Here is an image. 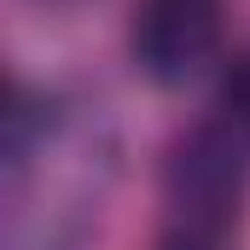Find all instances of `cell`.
I'll return each mask as SVG.
<instances>
[{
    "instance_id": "cell-1",
    "label": "cell",
    "mask_w": 250,
    "mask_h": 250,
    "mask_svg": "<svg viewBox=\"0 0 250 250\" xmlns=\"http://www.w3.org/2000/svg\"><path fill=\"white\" fill-rule=\"evenodd\" d=\"M117 187V128L76 93H12L0 140V250H82Z\"/></svg>"
},
{
    "instance_id": "cell-2",
    "label": "cell",
    "mask_w": 250,
    "mask_h": 250,
    "mask_svg": "<svg viewBox=\"0 0 250 250\" xmlns=\"http://www.w3.org/2000/svg\"><path fill=\"white\" fill-rule=\"evenodd\" d=\"M163 204L175 227L233 233L245 209V151L221 123H198L163 151Z\"/></svg>"
},
{
    "instance_id": "cell-3",
    "label": "cell",
    "mask_w": 250,
    "mask_h": 250,
    "mask_svg": "<svg viewBox=\"0 0 250 250\" xmlns=\"http://www.w3.org/2000/svg\"><path fill=\"white\" fill-rule=\"evenodd\" d=\"M128 53L157 87H181L221 53V0H140Z\"/></svg>"
},
{
    "instance_id": "cell-4",
    "label": "cell",
    "mask_w": 250,
    "mask_h": 250,
    "mask_svg": "<svg viewBox=\"0 0 250 250\" xmlns=\"http://www.w3.org/2000/svg\"><path fill=\"white\" fill-rule=\"evenodd\" d=\"M221 105L233 111V123L250 128V53H245V59H233L227 82H221Z\"/></svg>"
},
{
    "instance_id": "cell-5",
    "label": "cell",
    "mask_w": 250,
    "mask_h": 250,
    "mask_svg": "<svg viewBox=\"0 0 250 250\" xmlns=\"http://www.w3.org/2000/svg\"><path fill=\"white\" fill-rule=\"evenodd\" d=\"M157 250H227V239L221 233H198V227H163L157 233Z\"/></svg>"
},
{
    "instance_id": "cell-6",
    "label": "cell",
    "mask_w": 250,
    "mask_h": 250,
    "mask_svg": "<svg viewBox=\"0 0 250 250\" xmlns=\"http://www.w3.org/2000/svg\"><path fill=\"white\" fill-rule=\"evenodd\" d=\"M53 6H64V0H53Z\"/></svg>"
}]
</instances>
